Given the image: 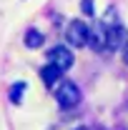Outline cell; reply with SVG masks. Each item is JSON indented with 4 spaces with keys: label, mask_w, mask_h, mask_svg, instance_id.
<instances>
[{
    "label": "cell",
    "mask_w": 128,
    "mask_h": 130,
    "mask_svg": "<svg viewBox=\"0 0 128 130\" xmlns=\"http://www.w3.org/2000/svg\"><path fill=\"white\" fill-rule=\"evenodd\" d=\"M48 58H50V63L58 65L60 70H65V68H70V65H73V53H70L68 48H63V45L53 48V50L48 53Z\"/></svg>",
    "instance_id": "3"
},
{
    "label": "cell",
    "mask_w": 128,
    "mask_h": 130,
    "mask_svg": "<svg viewBox=\"0 0 128 130\" xmlns=\"http://www.w3.org/2000/svg\"><path fill=\"white\" fill-rule=\"evenodd\" d=\"M25 45H28V48H40V45H43V35L38 30H28L25 32Z\"/></svg>",
    "instance_id": "7"
},
{
    "label": "cell",
    "mask_w": 128,
    "mask_h": 130,
    "mask_svg": "<svg viewBox=\"0 0 128 130\" xmlns=\"http://www.w3.org/2000/svg\"><path fill=\"white\" fill-rule=\"evenodd\" d=\"M126 45V30L118 25V28H111V30L106 32V48H123Z\"/></svg>",
    "instance_id": "4"
},
{
    "label": "cell",
    "mask_w": 128,
    "mask_h": 130,
    "mask_svg": "<svg viewBox=\"0 0 128 130\" xmlns=\"http://www.w3.org/2000/svg\"><path fill=\"white\" fill-rule=\"evenodd\" d=\"M126 60H128V45H126Z\"/></svg>",
    "instance_id": "10"
},
{
    "label": "cell",
    "mask_w": 128,
    "mask_h": 130,
    "mask_svg": "<svg viewBox=\"0 0 128 130\" xmlns=\"http://www.w3.org/2000/svg\"><path fill=\"white\" fill-rule=\"evenodd\" d=\"M75 130H85V128H75Z\"/></svg>",
    "instance_id": "11"
},
{
    "label": "cell",
    "mask_w": 128,
    "mask_h": 130,
    "mask_svg": "<svg viewBox=\"0 0 128 130\" xmlns=\"http://www.w3.org/2000/svg\"><path fill=\"white\" fill-rule=\"evenodd\" d=\"M85 43H91V48H93V50H103V48H106V28L98 25V28H93V30H88Z\"/></svg>",
    "instance_id": "5"
},
{
    "label": "cell",
    "mask_w": 128,
    "mask_h": 130,
    "mask_svg": "<svg viewBox=\"0 0 128 130\" xmlns=\"http://www.w3.org/2000/svg\"><path fill=\"white\" fill-rule=\"evenodd\" d=\"M23 90H25V83H18V85H13V88H10V100H13L15 105H20V103H23Z\"/></svg>",
    "instance_id": "8"
},
{
    "label": "cell",
    "mask_w": 128,
    "mask_h": 130,
    "mask_svg": "<svg viewBox=\"0 0 128 130\" xmlns=\"http://www.w3.org/2000/svg\"><path fill=\"white\" fill-rule=\"evenodd\" d=\"M55 98H58V103H60L63 108H73V105L80 103V90L75 88V83H63V85L58 88Z\"/></svg>",
    "instance_id": "1"
},
{
    "label": "cell",
    "mask_w": 128,
    "mask_h": 130,
    "mask_svg": "<svg viewBox=\"0 0 128 130\" xmlns=\"http://www.w3.org/2000/svg\"><path fill=\"white\" fill-rule=\"evenodd\" d=\"M40 75H43V80H45V85H53V83L58 80L60 75H63V70L58 68V65H53V63H48L43 70H40Z\"/></svg>",
    "instance_id": "6"
},
{
    "label": "cell",
    "mask_w": 128,
    "mask_h": 130,
    "mask_svg": "<svg viewBox=\"0 0 128 130\" xmlns=\"http://www.w3.org/2000/svg\"><path fill=\"white\" fill-rule=\"evenodd\" d=\"M83 13H85V15H96V13H93V3H91V0H83Z\"/></svg>",
    "instance_id": "9"
},
{
    "label": "cell",
    "mask_w": 128,
    "mask_h": 130,
    "mask_svg": "<svg viewBox=\"0 0 128 130\" xmlns=\"http://www.w3.org/2000/svg\"><path fill=\"white\" fill-rule=\"evenodd\" d=\"M68 43L70 45H75V48H80V45H85V38H88V28L80 23V20H73L70 25H68Z\"/></svg>",
    "instance_id": "2"
}]
</instances>
